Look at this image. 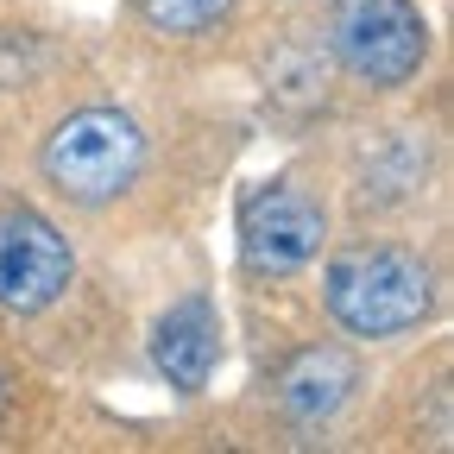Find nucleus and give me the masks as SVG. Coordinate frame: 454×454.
<instances>
[{"mask_svg":"<svg viewBox=\"0 0 454 454\" xmlns=\"http://www.w3.org/2000/svg\"><path fill=\"white\" fill-rule=\"evenodd\" d=\"M322 303L360 340H397L435 316V271L423 253L391 247V240L348 247L322 271Z\"/></svg>","mask_w":454,"mask_h":454,"instance_id":"nucleus-1","label":"nucleus"},{"mask_svg":"<svg viewBox=\"0 0 454 454\" xmlns=\"http://www.w3.org/2000/svg\"><path fill=\"white\" fill-rule=\"evenodd\" d=\"M139 170H145V133L121 107H76L70 121L44 139L51 190L82 202V208H101L114 196H127L139 184Z\"/></svg>","mask_w":454,"mask_h":454,"instance_id":"nucleus-2","label":"nucleus"},{"mask_svg":"<svg viewBox=\"0 0 454 454\" xmlns=\"http://www.w3.org/2000/svg\"><path fill=\"white\" fill-rule=\"evenodd\" d=\"M328 51L360 89H404L429 64V20L417 0H334Z\"/></svg>","mask_w":454,"mask_h":454,"instance_id":"nucleus-3","label":"nucleus"},{"mask_svg":"<svg viewBox=\"0 0 454 454\" xmlns=\"http://www.w3.org/2000/svg\"><path fill=\"white\" fill-rule=\"evenodd\" d=\"M328 215L309 190H297L291 177H271L259 190H247L240 202V259L259 278H291L322 253Z\"/></svg>","mask_w":454,"mask_h":454,"instance_id":"nucleus-4","label":"nucleus"},{"mask_svg":"<svg viewBox=\"0 0 454 454\" xmlns=\"http://www.w3.org/2000/svg\"><path fill=\"white\" fill-rule=\"evenodd\" d=\"M76 278V253L57 234V221H44L38 208H0V309L13 316H38L70 291Z\"/></svg>","mask_w":454,"mask_h":454,"instance_id":"nucleus-5","label":"nucleus"},{"mask_svg":"<svg viewBox=\"0 0 454 454\" xmlns=\"http://www.w3.org/2000/svg\"><path fill=\"white\" fill-rule=\"evenodd\" d=\"M215 360H221V316L208 297H184L170 303L152 328V366L170 391L196 397L208 379H215Z\"/></svg>","mask_w":454,"mask_h":454,"instance_id":"nucleus-6","label":"nucleus"},{"mask_svg":"<svg viewBox=\"0 0 454 454\" xmlns=\"http://www.w3.org/2000/svg\"><path fill=\"white\" fill-rule=\"evenodd\" d=\"M354 385H360V366L348 348H303L278 372V411L291 423H328L354 397Z\"/></svg>","mask_w":454,"mask_h":454,"instance_id":"nucleus-7","label":"nucleus"},{"mask_svg":"<svg viewBox=\"0 0 454 454\" xmlns=\"http://www.w3.org/2000/svg\"><path fill=\"white\" fill-rule=\"evenodd\" d=\"M139 13L158 38H202V32L227 26L234 0H139Z\"/></svg>","mask_w":454,"mask_h":454,"instance_id":"nucleus-8","label":"nucleus"},{"mask_svg":"<svg viewBox=\"0 0 454 454\" xmlns=\"http://www.w3.org/2000/svg\"><path fill=\"white\" fill-rule=\"evenodd\" d=\"M0 404H7V372H0Z\"/></svg>","mask_w":454,"mask_h":454,"instance_id":"nucleus-9","label":"nucleus"}]
</instances>
